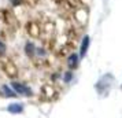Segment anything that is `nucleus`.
Segmentation results:
<instances>
[{"label": "nucleus", "mask_w": 122, "mask_h": 118, "mask_svg": "<svg viewBox=\"0 0 122 118\" xmlns=\"http://www.w3.org/2000/svg\"><path fill=\"white\" fill-rule=\"evenodd\" d=\"M11 88L17 92V95L28 96V97H30V96L33 95V91H32L30 87H28V85H25V84H21V82H17V81L11 82Z\"/></svg>", "instance_id": "f257e3e1"}, {"label": "nucleus", "mask_w": 122, "mask_h": 118, "mask_svg": "<svg viewBox=\"0 0 122 118\" xmlns=\"http://www.w3.org/2000/svg\"><path fill=\"white\" fill-rule=\"evenodd\" d=\"M89 45H91V37L89 36H84V39L81 40V44H80V58H84L86 55V52L89 50Z\"/></svg>", "instance_id": "f03ea898"}, {"label": "nucleus", "mask_w": 122, "mask_h": 118, "mask_svg": "<svg viewBox=\"0 0 122 118\" xmlns=\"http://www.w3.org/2000/svg\"><path fill=\"white\" fill-rule=\"evenodd\" d=\"M78 65H80V56H78V54H71V55H69V58H67V66L70 69H76L78 67Z\"/></svg>", "instance_id": "7ed1b4c3"}, {"label": "nucleus", "mask_w": 122, "mask_h": 118, "mask_svg": "<svg viewBox=\"0 0 122 118\" xmlns=\"http://www.w3.org/2000/svg\"><path fill=\"white\" fill-rule=\"evenodd\" d=\"M0 93L4 96V97H15L17 95V92L12 89L11 87H8V85H1V88H0Z\"/></svg>", "instance_id": "20e7f679"}, {"label": "nucleus", "mask_w": 122, "mask_h": 118, "mask_svg": "<svg viewBox=\"0 0 122 118\" xmlns=\"http://www.w3.org/2000/svg\"><path fill=\"white\" fill-rule=\"evenodd\" d=\"M7 110L10 113H12V114H19V113L23 111V106L21 103H12V104H10L7 107Z\"/></svg>", "instance_id": "39448f33"}, {"label": "nucleus", "mask_w": 122, "mask_h": 118, "mask_svg": "<svg viewBox=\"0 0 122 118\" xmlns=\"http://www.w3.org/2000/svg\"><path fill=\"white\" fill-rule=\"evenodd\" d=\"M25 51H26L28 55H34V54H36V45H34V43H32V41L26 43V45H25Z\"/></svg>", "instance_id": "423d86ee"}, {"label": "nucleus", "mask_w": 122, "mask_h": 118, "mask_svg": "<svg viewBox=\"0 0 122 118\" xmlns=\"http://www.w3.org/2000/svg\"><path fill=\"white\" fill-rule=\"evenodd\" d=\"M71 78H73V73H71V72H66V73H65V76H63V80H65L66 82H70V81H71Z\"/></svg>", "instance_id": "0eeeda50"}, {"label": "nucleus", "mask_w": 122, "mask_h": 118, "mask_svg": "<svg viewBox=\"0 0 122 118\" xmlns=\"http://www.w3.org/2000/svg\"><path fill=\"white\" fill-rule=\"evenodd\" d=\"M6 50H7V47H6V44L0 40V55H4L6 54Z\"/></svg>", "instance_id": "6e6552de"}, {"label": "nucleus", "mask_w": 122, "mask_h": 118, "mask_svg": "<svg viewBox=\"0 0 122 118\" xmlns=\"http://www.w3.org/2000/svg\"><path fill=\"white\" fill-rule=\"evenodd\" d=\"M10 1H11V4H12L14 7H17V6H21V4L23 3V0H10Z\"/></svg>", "instance_id": "1a4fd4ad"}]
</instances>
